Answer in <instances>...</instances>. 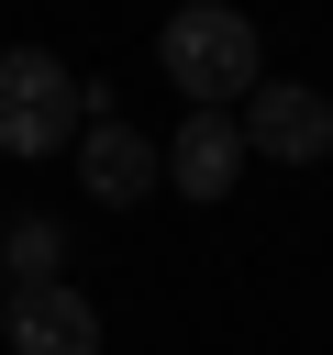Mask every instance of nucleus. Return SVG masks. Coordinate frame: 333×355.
<instances>
[{"instance_id": "obj_1", "label": "nucleus", "mask_w": 333, "mask_h": 355, "mask_svg": "<svg viewBox=\"0 0 333 355\" xmlns=\"http://www.w3.org/2000/svg\"><path fill=\"white\" fill-rule=\"evenodd\" d=\"M155 67H166V89H189V111H233V100L266 89V44H255V22L222 11V0L166 11V22H155Z\"/></svg>"}, {"instance_id": "obj_2", "label": "nucleus", "mask_w": 333, "mask_h": 355, "mask_svg": "<svg viewBox=\"0 0 333 355\" xmlns=\"http://www.w3.org/2000/svg\"><path fill=\"white\" fill-rule=\"evenodd\" d=\"M89 133V78H67V55L44 44H11L0 55V155L33 166V155H67Z\"/></svg>"}, {"instance_id": "obj_3", "label": "nucleus", "mask_w": 333, "mask_h": 355, "mask_svg": "<svg viewBox=\"0 0 333 355\" xmlns=\"http://www.w3.org/2000/svg\"><path fill=\"white\" fill-rule=\"evenodd\" d=\"M244 155H266V166H322V155H333V89L266 78V89L244 100Z\"/></svg>"}, {"instance_id": "obj_4", "label": "nucleus", "mask_w": 333, "mask_h": 355, "mask_svg": "<svg viewBox=\"0 0 333 355\" xmlns=\"http://www.w3.org/2000/svg\"><path fill=\"white\" fill-rule=\"evenodd\" d=\"M0 344H11V355H100V300H89L78 277H56V288H11Z\"/></svg>"}, {"instance_id": "obj_5", "label": "nucleus", "mask_w": 333, "mask_h": 355, "mask_svg": "<svg viewBox=\"0 0 333 355\" xmlns=\"http://www.w3.org/2000/svg\"><path fill=\"white\" fill-rule=\"evenodd\" d=\"M166 189L200 200V211L233 200V189H244V122H233V111H189V122L166 133Z\"/></svg>"}, {"instance_id": "obj_6", "label": "nucleus", "mask_w": 333, "mask_h": 355, "mask_svg": "<svg viewBox=\"0 0 333 355\" xmlns=\"http://www.w3.org/2000/svg\"><path fill=\"white\" fill-rule=\"evenodd\" d=\"M155 178H166V155H155L133 122H89V133H78V189H89L100 211H133Z\"/></svg>"}, {"instance_id": "obj_7", "label": "nucleus", "mask_w": 333, "mask_h": 355, "mask_svg": "<svg viewBox=\"0 0 333 355\" xmlns=\"http://www.w3.org/2000/svg\"><path fill=\"white\" fill-rule=\"evenodd\" d=\"M0 266H11V288H56V277H67V233H56V211H11Z\"/></svg>"}, {"instance_id": "obj_8", "label": "nucleus", "mask_w": 333, "mask_h": 355, "mask_svg": "<svg viewBox=\"0 0 333 355\" xmlns=\"http://www.w3.org/2000/svg\"><path fill=\"white\" fill-rule=\"evenodd\" d=\"M0 311H11V266H0Z\"/></svg>"}]
</instances>
